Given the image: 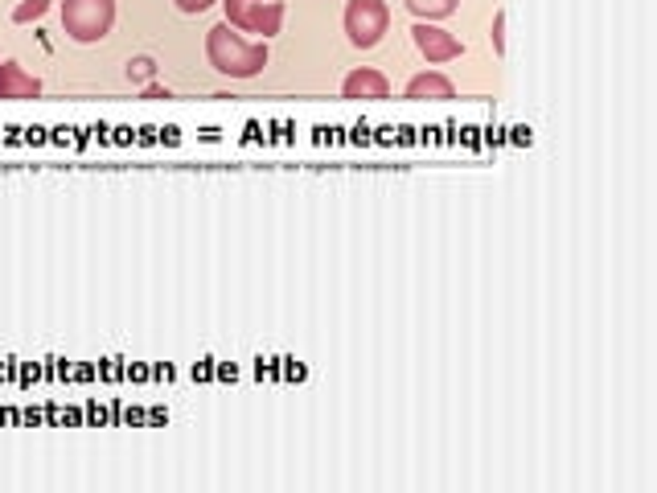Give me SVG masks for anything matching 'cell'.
Returning a JSON list of instances; mask_svg holds the SVG:
<instances>
[{
    "label": "cell",
    "mask_w": 657,
    "mask_h": 493,
    "mask_svg": "<svg viewBox=\"0 0 657 493\" xmlns=\"http://www.w3.org/2000/svg\"><path fill=\"white\" fill-rule=\"evenodd\" d=\"M206 58L218 74H226V79H255V74L267 66V46L247 42V37H239L235 25L222 21L206 33Z\"/></svg>",
    "instance_id": "obj_1"
},
{
    "label": "cell",
    "mask_w": 657,
    "mask_h": 493,
    "mask_svg": "<svg viewBox=\"0 0 657 493\" xmlns=\"http://www.w3.org/2000/svg\"><path fill=\"white\" fill-rule=\"evenodd\" d=\"M115 25V0H62V29L74 42H103Z\"/></svg>",
    "instance_id": "obj_2"
},
{
    "label": "cell",
    "mask_w": 657,
    "mask_h": 493,
    "mask_svg": "<svg viewBox=\"0 0 657 493\" xmlns=\"http://www.w3.org/2000/svg\"><path fill=\"white\" fill-rule=\"evenodd\" d=\"M386 25H391L386 0H350V5H345V37H350L358 50H374L386 37Z\"/></svg>",
    "instance_id": "obj_3"
},
{
    "label": "cell",
    "mask_w": 657,
    "mask_h": 493,
    "mask_svg": "<svg viewBox=\"0 0 657 493\" xmlns=\"http://www.w3.org/2000/svg\"><path fill=\"white\" fill-rule=\"evenodd\" d=\"M411 37H415V50H419L423 58H428L432 66L452 62V58L465 54V46H460L448 29H440V25H432V21H419V25L411 29Z\"/></svg>",
    "instance_id": "obj_4"
},
{
    "label": "cell",
    "mask_w": 657,
    "mask_h": 493,
    "mask_svg": "<svg viewBox=\"0 0 657 493\" xmlns=\"http://www.w3.org/2000/svg\"><path fill=\"white\" fill-rule=\"evenodd\" d=\"M341 95H345V99H386V95H391V83H386V74H382V70H374V66H358V70L345 74Z\"/></svg>",
    "instance_id": "obj_5"
},
{
    "label": "cell",
    "mask_w": 657,
    "mask_h": 493,
    "mask_svg": "<svg viewBox=\"0 0 657 493\" xmlns=\"http://www.w3.org/2000/svg\"><path fill=\"white\" fill-rule=\"evenodd\" d=\"M42 79L29 74L21 62H0V99H37Z\"/></svg>",
    "instance_id": "obj_6"
},
{
    "label": "cell",
    "mask_w": 657,
    "mask_h": 493,
    "mask_svg": "<svg viewBox=\"0 0 657 493\" xmlns=\"http://www.w3.org/2000/svg\"><path fill=\"white\" fill-rule=\"evenodd\" d=\"M452 95H456V87L440 70H423L407 83V99H452Z\"/></svg>",
    "instance_id": "obj_7"
},
{
    "label": "cell",
    "mask_w": 657,
    "mask_h": 493,
    "mask_svg": "<svg viewBox=\"0 0 657 493\" xmlns=\"http://www.w3.org/2000/svg\"><path fill=\"white\" fill-rule=\"evenodd\" d=\"M280 29H284V5H280V0H263V9H259L255 21H251V33L276 37Z\"/></svg>",
    "instance_id": "obj_8"
},
{
    "label": "cell",
    "mask_w": 657,
    "mask_h": 493,
    "mask_svg": "<svg viewBox=\"0 0 657 493\" xmlns=\"http://www.w3.org/2000/svg\"><path fill=\"white\" fill-rule=\"evenodd\" d=\"M222 9H226V25H235V29L251 33V21H255V13L263 9V0H222Z\"/></svg>",
    "instance_id": "obj_9"
},
{
    "label": "cell",
    "mask_w": 657,
    "mask_h": 493,
    "mask_svg": "<svg viewBox=\"0 0 657 493\" xmlns=\"http://www.w3.org/2000/svg\"><path fill=\"white\" fill-rule=\"evenodd\" d=\"M460 0H407V9L419 17V21H440V17H452Z\"/></svg>",
    "instance_id": "obj_10"
},
{
    "label": "cell",
    "mask_w": 657,
    "mask_h": 493,
    "mask_svg": "<svg viewBox=\"0 0 657 493\" xmlns=\"http://www.w3.org/2000/svg\"><path fill=\"white\" fill-rule=\"evenodd\" d=\"M152 74H157V62H152L148 54H140V58H132V62H128V83L148 87V83H152Z\"/></svg>",
    "instance_id": "obj_11"
},
{
    "label": "cell",
    "mask_w": 657,
    "mask_h": 493,
    "mask_svg": "<svg viewBox=\"0 0 657 493\" xmlns=\"http://www.w3.org/2000/svg\"><path fill=\"white\" fill-rule=\"evenodd\" d=\"M50 9V0H25V5H17V13H13V21L17 25H25V21H37Z\"/></svg>",
    "instance_id": "obj_12"
},
{
    "label": "cell",
    "mask_w": 657,
    "mask_h": 493,
    "mask_svg": "<svg viewBox=\"0 0 657 493\" xmlns=\"http://www.w3.org/2000/svg\"><path fill=\"white\" fill-rule=\"evenodd\" d=\"M506 21H510L506 13L493 17V33H489V37H493V50H497V54H506Z\"/></svg>",
    "instance_id": "obj_13"
},
{
    "label": "cell",
    "mask_w": 657,
    "mask_h": 493,
    "mask_svg": "<svg viewBox=\"0 0 657 493\" xmlns=\"http://www.w3.org/2000/svg\"><path fill=\"white\" fill-rule=\"evenodd\" d=\"M173 5H177L181 13H206V9L214 5V0H173Z\"/></svg>",
    "instance_id": "obj_14"
},
{
    "label": "cell",
    "mask_w": 657,
    "mask_h": 493,
    "mask_svg": "<svg viewBox=\"0 0 657 493\" xmlns=\"http://www.w3.org/2000/svg\"><path fill=\"white\" fill-rule=\"evenodd\" d=\"M148 99H169V87H157V83H148Z\"/></svg>",
    "instance_id": "obj_15"
}]
</instances>
